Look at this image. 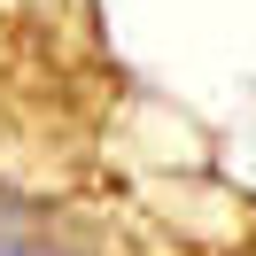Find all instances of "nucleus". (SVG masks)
<instances>
[{
    "instance_id": "f257e3e1",
    "label": "nucleus",
    "mask_w": 256,
    "mask_h": 256,
    "mask_svg": "<svg viewBox=\"0 0 256 256\" xmlns=\"http://www.w3.org/2000/svg\"><path fill=\"white\" fill-rule=\"evenodd\" d=\"M0 256H86L62 225L24 194H0Z\"/></svg>"
}]
</instances>
